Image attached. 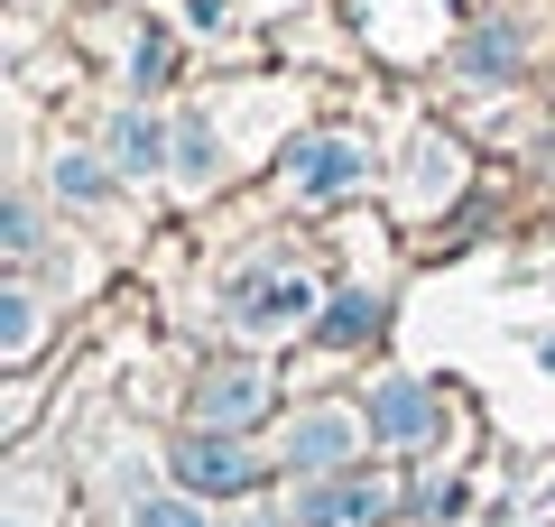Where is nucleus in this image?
<instances>
[{"label":"nucleus","instance_id":"nucleus-5","mask_svg":"<svg viewBox=\"0 0 555 527\" xmlns=\"http://www.w3.org/2000/svg\"><path fill=\"white\" fill-rule=\"evenodd\" d=\"M408 509V490L389 481V472H343V481H315L297 509V527H379Z\"/></svg>","mask_w":555,"mask_h":527},{"label":"nucleus","instance_id":"nucleus-7","mask_svg":"<svg viewBox=\"0 0 555 527\" xmlns=\"http://www.w3.org/2000/svg\"><path fill=\"white\" fill-rule=\"evenodd\" d=\"M102 157H112L120 176H177V120H158L149 102H120V112L102 120Z\"/></svg>","mask_w":555,"mask_h":527},{"label":"nucleus","instance_id":"nucleus-13","mask_svg":"<svg viewBox=\"0 0 555 527\" xmlns=\"http://www.w3.org/2000/svg\"><path fill=\"white\" fill-rule=\"evenodd\" d=\"M214 167H222V130H214V112H185V120H177V185L195 195V185H214Z\"/></svg>","mask_w":555,"mask_h":527},{"label":"nucleus","instance_id":"nucleus-1","mask_svg":"<svg viewBox=\"0 0 555 527\" xmlns=\"http://www.w3.org/2000/svg\"><path fill=\"white\" fill-rule=\"evenodd\" d=\"M315 278L297 269L287 250H269V259H250V269H232L222 278V333H241V343H278V333H297V324H315Z\"/></svg>","mask_w":555,"mask_h":527},{"label":"nucleus","instance_id":"nucleus-11","mask_svg":"<svg viewBox=\"0 0 555 527\" xmlns=\"http://www.w3.org/2000/svg\"><path fill=\"white\" fill-rule=\"evenodd\" d=\"M112 157H93V149H56L47 157V185H56V204H75V214H93V204H112Z\"/></svg>","mask_w":555,"mask_h":527},{"label":"nucleus","instance_id":"nucleus-15","mask_svg":"<svg viewBox=\"0 0 555 527\" xmlns=\"http://www.w3.org/2000/svg\"><path fill=\"white\" fill-rule=\"evenodd\" d=\"M130 527H214L195 490H158V500H130Z\"/></svg>","mask_w":555,"mask_h":527},{"label":"nucleus","instance_id":"nucleus-2","mask_svg":"<svg viewBox=\"0 0 555 527\" xmlns=\"http://www.w3.org/2000/svg\"><path fill=\"white\" fill-rule=\"evenodd\" d=\"M361 445H371V408H352V398H315V408L287 416L278 463L297 472V481H343V472L361 463Z\"/></svg>","mask_w":555,"mask_h":527},{"label":"nucleus","instance_id":"nucleus-3","mask_svg":"<svg viewBox=\"0 0 555 527\" xmlns=\"http://www.w3.org/2000/svg\"><path fill=\"white\" fill-rule=\"evenodd\" d=\"M278 176H287V195H297V204H334V195H352V185H371V139L306 130V139H287Z\"/></svg>","mask_w":555,"mask_h":527},{"label":"nucleus","instance_id":"nucleus-6","mask_svg":"<svg viewBox=\"0 0 555 527\" xmlns=\"http://www.w3.org/2000/svg\"><path fill=\"white\" fill-rule=\"evenodd\" d=\"M444 0H361V38L379 47V56H398V65H416V56H436L444 47Z\"/></svg>","mask_w":555,"mask_h":527},{"label":"nucleus","instance_id":"nucleus-4","mask_svg":"<svg viewBox=\"0 0 555 527\" xmlns=\"http://www.w3.org/2000/svg\"><path fill=\"white\" fill-rule=\"evenodd\" d=\"M444 416H454V408H444L436 380H416V371H379L371 380V435L389 453H426L444 435Z\"/></svg>","mask_w":555,"mask_h":527},{"label":"nucleus","instance_id":"nucleus-16","mask_svg":"<svg viewBox=\"0 0 555 527\" xmlns=\"http://www.w3.org/2000/svg\"><path fill=\"white\" fill-rule=\"evenodd\" d=\"M0 527H47V490H38V481H20V490H10V518H0Z\"/></svg>","mask_w":555,"mask_h":527},{"label":"nucleus","instance_id":"nucleus-19","mask_svg":"<svg viewBox=\"0 0 555 527\" xmlns=\"http://www.w3.org/2000/svg\"><path fill=\"white\" fill-rule=\"evenodd\" d=\"M185 20H195V28H222L232 10H222V0H185Z\"/></svg>","mask_w":555,"mask_h":527},{"label":"nucleus","instance_id":"nucleus-12","mask_svg":"<svg viewBox=\"0 0 555 527\" xmlns=\"http://www.w3.org/2000/svg\"><path fill=\"white\" fill-rule=\"evenodd\" d=\"M38 333H47L38 287H28V278H10V287H0V361H10V371H28V361H38Z\"/></svg>","mask_w":555,"mask_h":527},{"label":"nucleus","instance_id":"nucleus-14","mask_svg":"<svg viewBox=\"0 0 555 527\" xmlns=\"http://www.w3.org/2000/svg\"><path fill=\"white\" fill-rule=\"evenodd\" d=\"M361 333H379V287H343L324 314V343H361Z\"/></svg>","mask_w":555,"mask_h":527},{"label":"nucleus","instance_id":"nucleus-10","mask_svg":"<svg viewBox=\"0 0 555 527\" xmlns=\"http://www.w3.org/2000/svg\"><path fill=\"white\" fill-rule=\"evenodd\" d=\"M454 185H463L454 139H444V130H416L408 139V185H398V204H408V214H436V204H454Z\"/></svg>","mask_w":555,"mask_h":527},{"label":"nucleus","instance_id":"nucleus-9","mask_svg":"<svg viewBox=\"0 0 555 527\" xmlns=\"http://www.w3.org/2000/svg\"><path fill=\"white\" fill-rule=\"evenodd\" d=\"M269 408V371L259 361H204V380H195V426H222V435H241L250 416Z\"/></svg>","mask_w":555,"mask_h":527},{"label":"nucleus","instance_id":"nucleus-17","mask_svg":"<svg viewBox=\"0 0 555 527\" xmlns=\"http://www.w3.org/2000/svg\"><path fill=\"white\" fill-rule=\"evenodd\" d=\"M454 500H463L454 481H416V518H454Z\"/></svg>","mask_w":555,"mask_h":527},{"label":"nucleus","instance_id":"nucleus-8","mask_svg":"<svg viewBox=\"0 0 555 527\" xmlns=\"http://www.w3.org/2000/svg\"><path fill=\"white\" fill-rule=\"evenodd\" d=\"M177 481L185 490H250L259 445L250 435H222V426H195V435H177Z\"/></svg>","mask_w":555,"mask_h":527},{"label":"nucleus","instance_id":"nucleus-18","mask_svg":"<svg viewBox=\"0 0 555 527\" xmlns=\"http://www.w3.org/2000/svg\"><path fill=\"white\" fill-rule=\"evenodd\" d=\"M10 250H20V259L38 250V204H10Z\"/></svg>","mask_w":555,"mask_h":527}]
</instances>
